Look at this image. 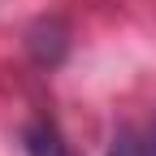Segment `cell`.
<instances>
[{
    "mask_svg": "<svg viewBox=\"0 0 156 156\" xmlns=\"http://www.w3.org/2000/svg\"><path fill=\"white\" fill-rule=\"evenodd\" d=\"M152 156H156V134H152Z\"/></svg>",
    "mask_w": 156,
    "mask_h": 156,
    "instance_id": "cell-3",
    "label": "cell"
},
{
    "mask_svg": "<svg viewBox=\"0 0 156 156\" xmlns=\"http://www.w3.org/2000/svg\"><path fill=\"white\" fill-rule=\"evenodd\" d=\"M22 143H26V156H74V147L65 143V134L52 122H30Z\"/></svg>",
    "mask_w": 156,
    "mask_h": 156,
    "instance_id": "cell-1",
    "label": "cell"
},
{
    "mask_svg": "<svg viewBox=\"0 0 156 156\" xmlns=\"http://www.w3.org/2000/svg\"><path fill=\"white\" fill-rule=\"evenodd\" d=\"M108 156H143V147H139V139H134L130 130H117V139H113Z\"/></svg>",
    "mask_w": 156,
    "mask_h": 156,
    "instance_id": "cell-2",
    "label": "cell"
}]
</instances>
